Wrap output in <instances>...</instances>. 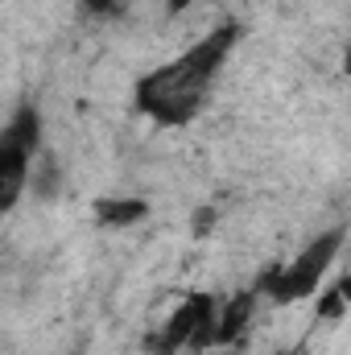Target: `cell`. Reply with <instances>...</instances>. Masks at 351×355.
<instances>
[{
  "mask_svg": "<svg viewBox=\"0 0 351 355\" xmlns=\"http://www.w3.org/2000/svg\"><path fill=\"white\" fill-rule=\"evenodd\" d=\"M236 42H240L236 21L215 25L203 42H194L174 62L153 67L149 75H141L137 87H132V107L141 116H149L153 124H162V128H186L203 112L207 95L215 87V75L232 58Z\"/></svg>",
  "mask_w": 351,
  "mask_h": 355,
  "instance_id": "obj_1",
  "label": "cell"
},
{
  "mask_svg": "<svg viewBox=\"0 0 351 355\" xmlns=\"http://www.w3.org/2000/svg\"><path fill=\"white\" fill-rule=\"evenodd\" d=\"M343 227H331V232H318L293 261H285V265H273L264 268L261 277L252 281L257 285V293H261L264 302H273V306H293V302H302V297H310L318 285H323V277H327V268L331 261L339 257V248H343Z\"/></svg>",
  "mask_w": 351,
  "mask_h": 355,
  "instance_id": "obj_2",
  "label": "cell"
},
{
  "mask_svg": "<svg viewBox=\"0 0 351 355\" xmlns=\"http://www.w3.org/2000/svg\"><path fill=\"white\" fill-rule=\"evenodd\" d=\"M215 335H219V306L211 293H186L182 306L166 318V327L157 335H149V355H178L190 347L194 355L215 352Z\"/></svg>",
  "mask_w": 351,
  "mask_h": 355,
  "instance_id": "obj_3",
  "label": "cell"
},
{
  "mask_svg": "<svg viewBox=\"0 0 351 355\" xmlns=\"http://www.w3.org/2000/svg\"><path fill=\"white\" fill-rule=\"evenodd\" d=\"M33 153L0 145V211H12L21 202V194L29 190V174H33Z\"/></svg>",
  "mask_w": 351,
  "mask_h": 355,
  "instance_id": "obj_4",
  "label": "cell"
},
{
  "mask_svg": "<svg viewBox=\"0 0 351 355\" xmlns=\"http://www.w3.org/2000/svg\"><path fill=\"white\" fill-rule=\"evenodd\" d=\"M257 306H261L257 285L240 289V293L219 310V335H215V347H232V343H240L244 331H248V322H252V314H257Z\"/></svg>",
  "mask_w": 351,
  "mask_h": 355,
  "instance_id": "obj_5",
  "label": "cell"
},
{
  "mask_svg": "<svg viewBox=\"0 0 351 355\" xmlns=\"http://www.w3.org/2000/svg\"><path fill=\"white\" fill-rule=\"evenodd\" d=\"M0 145H12V149H25V153H42V107L37 103H21L12 116H8V124H4V132H0Z\"/></svg>",
  "mask_w": 351,
  "mask_h": 355,
  "instance_id": "obj_6",
  "label": "cell"
},
{
  "mask_svg": "<svg viewBox=\"0 0 351 355\" xmlns=\"http://www.w3.org/2000/svg\"><path fill=\"white\" fill-rule=\"evenodd\" d=\"M91 211H95V223L99 227H137V223L149 219V202L145 198H132V194H124V198L103 194V198L91 202Z\"/></svg>",
  "mask_w": 351,
  "mask_h": 355,
  "instance_id": "obj_7",
  "label": "cell"
},
{
  "mask_svg": "<svg viewBox=\"0 0 351 355\" xmlns=\"http://www.w3.org/2000/svg\"><path fill=\"white\" fill-rule=\"evenodd\" d=\"M67 190V174H62V162L54 157V153H37V162H33V174H29V194L37 198V202H54L58 194Z\"/></svg>",
  "mask_w": 351,
  "mask_h": 355,
  "instance_id": "obj_8",
  "label": "cell"
},
{
  "mask_svg": "<svg viewBox=\"0 0 351 355\" xmlns=\"http://www.w3.org/2000/svg\"><path fill=\"white\" fill-rule=\"evenodd\" d=\"M343 314H348V297H343L339 285H331V289L318 297V318H323V322H335V318H343Z\"/></svg>",
  "mask_w": 351,
  "mask_h": 355,
  "instance_id": "obj_9",
  "label": "cell"
},
{
  "mask_svg": "<svg viewBox=\"0 0 351 355\" xmlns=\"http://www.w3.org/2000/svg\"><path fill=\"white\" fill-rule=\"evenodd\" d=\"M215 219H219V211H215V207H198V211L190 215V236L207 240V236L215 232Z\"/></svg>",
  "mask_w": 351,
  "mask_h": 355,
  "instance_id": "obj_10",
  "label": "cell"
},
{
  "mask_svg": "<svg viewBox=\"0 0 351 355\" xmlns=\"http://www.w3.org/2000/svg\"><path fill=\"white\" fill-rule=\"evenodd\" d=\"M79 4H83V12L103 17V21H112V17H120V12H124V0H79Z\"/></svg>",
  "mask_w": 351,
  "mask_h": 355,
  "instance_id": "obj_11",
  "label": "cell"
},
{
  "mask_svg": "<svg viewBox=\"0 0 351 355\" xmlns=\"http://www.w3.org/2000/svg\"><path fill=\"white\" fill-rule=\"evenodd\" d=\"M190 4H194V0H166V8H170V12H186Z\"/></svg>",
  "mask_w": 351,
  "mask_h": 355,
  "instance_id": "obj_12",
  "label": "cell"
},
{
  "mask_svg": "<svg viewBox=\"0 0 351 355\" xmlns=\"http://www.w3.org/2000/svg\"><path fill=\"white\" fill-rule=\"evenodd\" d=\"M335 285H339V289H343V297H348V306H351V272H348V277H339V281H335Z\"/></svg>",
  "mask_w": 351,
  "mask_h": 355,
  "instance_id": "obj_13",
  "label": "cell"
},
{
  "mask_svg": "<svg viewBox=\"0 0 351 355\" xmlns=\"http://www.w3.org/2000/svg\"><path fill=\"white\" fill-rule=\"evenodd\" d=\"M343 75H348V79H351V42H348V46H343Z\"/></svg>",
  "mask_w": 351,
  "mask_h": 355,
  "instance_id": "obj_14",
  "label": "cell"
},
{
  "mask_svg": "<svg viewBox=\"0 0 351 355\" xmlns=\"http://www.w3.org/2000/svg\"><path fill=\"white\" fill-rule=\"evenodd\" d=\"M203 355H236L232 347H215V352H203Z\"/></svg>",
  "mask_w": 351,
  "mask_h": 355,
  "instance_id": "obj_15",
  "label": "cell"
},
{
  "mask_svg": "<svg viewBox=\"0 0 351 355\" xmlns=\"http://www.w3.org/2000/svg\"><path fill=\"white\" fill-rule=\"evenodd\" d=\"M268 355H285V352H268Z\"/></svg>",
  "mask_w": 351,
  "mask_h": 355,
  "instance_id": "obj_16",
  "label": "cell"
}]
</instances>
